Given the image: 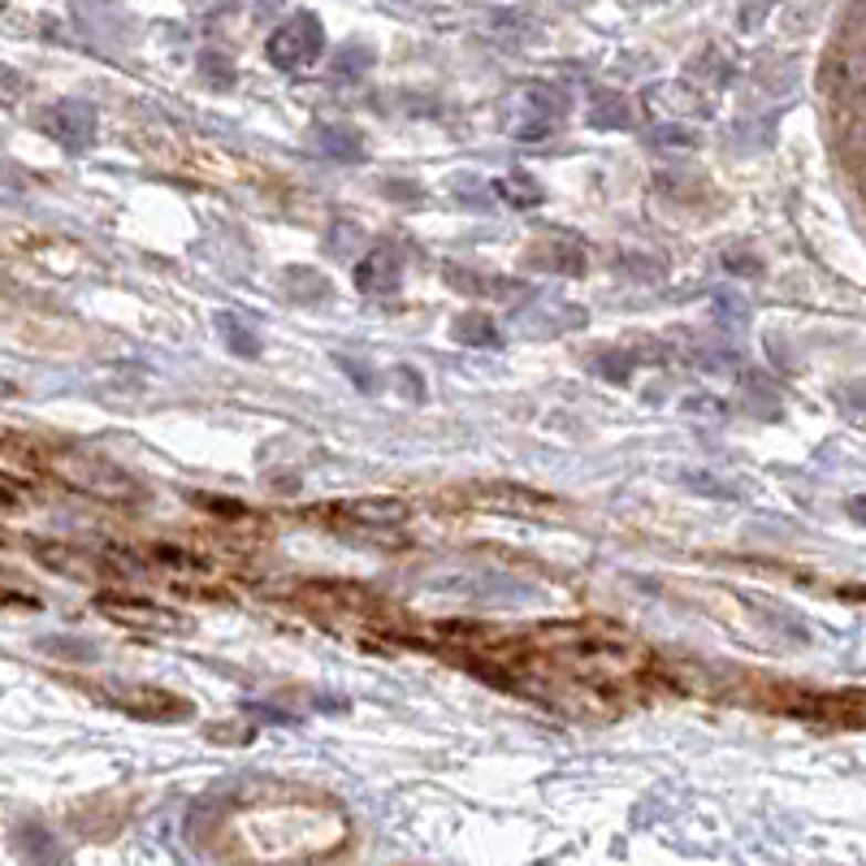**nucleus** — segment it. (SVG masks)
<instances>
[{
  "label": "nucleus",
  "instance_id": "f257e3e1",
  "mask_svg": "<svg viewBox=\"0 0 866 866\" xmlns=\"http://www.w3.org/2000/svg\"><path fill=\"white\" fill-rule=\"evenodd\" d=\"M49 468L65 481V486H74V490H83V494H96V499H108V503H135V499H144L139 481L101 456L61 451V456L49 459Z\"/></svg>",
  "mask_w": 866,
  "mask_h": 866
},
{
  "label": "nucleus",
  "instance_id": "f03ea898",
  "mask_svg": "<svg viewBox=\"0 0 866 866\" xmlns=\"http://www.w3.org/2000/svg\"><path fill=\"white\" fill-rule=\"evenodd\" d=\"M429 589L442 598H463V603H481V607H524L538 598L533 585L503 576V572H438L429 576Z\"/></svg>",
  "mask_w": 866,
  "mask_h": 866
},
{
  "label": "nucleus",
  "instance_id": "7ed1b4c3",
  "mask_svg": "<svg viewBox=\"0 0 866 866\" xmlns=\"http://www.w3.org/2000/svg\"><path fill=\"white\" fill-rule=\"evenodd\" d=\"M321 49H325V27H321V18H316V13H291V18L269 35L264 56H269L278 70L300 74V70H307V65L321 56Z\"/></svg>",
  "mask_w": 866,
  "mask_h": 866
},
{
  "label": "nucleus",
  "instance_id": "20e7f679",
  "mask_svg": "<svg viewBox=\"0 0 866 866\" xmlns=\"http://www.w3.org/2000/svg\"><path fill=\"white\" fill-rule=\"evenodd\" d=\"M40 131L49 135L56 148H65V153H87L96 144L101 113H96V104L87 101H52L40 113Z\"/></svg>",
  "mask_w": 866,
  "mask_h": 866
},
{
  "label": "nucleus",
  "instance_id": "39448f33",
  "mask_svg": "<svg viewBox=\"0 0 866 866\" xmlns=\"http://www.w3.org/2000/svg\"><path fill=\"white\" fill-rule=\"evenodd\" d=\"M104 698L117 707V711L135 714V719H148V723H178V719H191V702L169 693V689H153V685H108Z\"/></svg>",
  "mask_w": 866,
  "mask_h": 866
},
{
  "label": "nucleus",
  "instance_id": "423d86ee",
  "mask_svg": "<svg viewBox=\"0 0 866 866\" xmlns=\"http://www.w3.org/2000/svg\"><path fill=\"white\" fill-rule=\"evenodd\" d=\"M96 612H104L122 628H139V633H187V619L178 612L156 607L148 598H135V594H101Z\"/></svg>",
  "mask_w": 866,
  "mask_h": 866
},
{
  "label": "nucleus",
  "instance_id": "0eeeda50",
  "mask_svg": "<svg viewBox=\"0 0 866 866\" xmlns=\"http://www.w3.org/2000/svg\"><path fill=\"white\" fill-rule=\"evenodd\" d=\"M515 104H520V113H524V126H515V139H520V144L546 139V135L555 131V122L567 117V101H563L551 83H529V87L515 96Z\"/></svg>",
  "mask_w": 866,
  "mask_h": 866
},
{
  "label": "nucleus",
  "instance_id": "6e6552de",
  "mask_svg": "<svg viewBox=\"0 0 866 866\" xmlns=\"http://www.w3.org/2000/svg\"><path fill=\"white\" fill-rule=\"evenodd\" d=\"M515 334L520 338H563V334H576L589 325V312L581 304H533L520 307L511 316Z\"/></svg>",
  "mask_w": 866,
  "mask_h": 866
},
{
  "label": "nucleus",
  "instance_id": "1a4fd4ad",
  "mask_svg": "<svg viewBox=\"0 0 866 866\" xmlns=\"http://www.w3.org/2000/svg\"><path fill=\"white\" fill-rule=\"evenodd\" d=\"M641 104L650 108V113H659L667 122H685V117H711V101L693 87V83H680V79H671V83H650L646 92H641Z\"/></svg>",
  "mask_w": 866,
  "mask_h": 866
},
{
  "label": "nucleus",
  "instance_id": "9d476101",
  "mask_svg": "<svg viewBox=\"0 0 866 866\" xmlns=\"http://www.w3.org/2000/svg\"><path fill=\"white\" fill-rule=\"evenodd\" d=\"M404 282V264L390 248H377L356 264V286L364 295H395Z\"/></svg>",
  "mask_w": 866,
  "mask_h": 866
},
{
  "label": "nucleus",
  "instance_id": "9b49d317",
  "mask_svg": "<svg viewBox=\"0 0 866 866\" xmlns=\"http://www.w3.org/2000/svg\"><path fill=\"white\" fill-rule=\"evenodd\" d=\"M334 515L356 520V524H373V529H390L408 520V503L404 499H352V503H334Z\"/></svg>",
  "mask_w": 866,
  "mask_h": 866
},
{
  "label": "nucleus",
  "instance_id": "f8f14e48",
  "mask_svg": "<svg viewBox=\"0 0 866 866\" xmlns=\"http://www.w3.org/2000/svg\"><path fill=\"white\" fill-rule=\"evenodd\" d=\"M212 325H217V338L234 352V356H243V359H255L260 356V330H255L248 316H239L234 307H221L217 316H212Z\"/></svg>",
  "mask_w": 866,
  "mask_h": 866
},
{
  "label": "nucleus",
  "instance_id": "ddd939ff",
  "mask_svg": "<svg viewBox=\"0 0 866 866\" xmlns=\"http://www.w3.org/2000/svg\"><path fill=\"white\" fill-rule=\"evenodd\" d=\"M533 264L555 269L563 278H581L585 273V243L576 234H555V239L542 243V252L533 255Z\"/></svg>",
  "mask_w": 866,
  "mask_h": 866
},
{
  "label": "nucleus",
  "instance_id": "4468645a",
  "mask_svg": "<svg viewBox=\"0 0 866 866\" xmlns=\"http://www.w3.org/2000/svg\"><path fill=\"white\" fill-rule=\"evenodd\" d=\"M312 148L321 156H330V160H364L368 148H364V135L352 131V126H316L312 131Z\"/></svg>",
  "mask_w": 866,
  "mask_h": 866
},
{
  "label": "nucleus",
  "instance_id": "2eb2a0df",
  "mask_svg": "<svg viewBox=\"0 0 866 866\" xmlns=\"http://www.w3.org/2000/svg\"><path fill=\"white\" fill-rule=\"evenodd\" d=\"M451 334H456V343L477 347V352H494V347H503V334H499L494 316H486V312H463V316H456Z\"/></svg>",
  "mask_w": 866,
  "mask_h": 866
},
{
  "label": "nucleus",
  "instance_id": "dca6fc26",
  "mask_svg": "<svg viewBox=\"0 0 866 866\" xmlns=\"http://www.w3.org/2000/svg\"><path fill=\"white\" fill-rule=\"evenodd\" d=\"M447 282L463 291V295H481V300H511L520 286L508 282V278H490V273H472V269H447Z\"/></svg>",
  "mask_w": 866,
  "mask_h": 866
},
{
  "label": "nucleus",
  "instance_id": "f3484780",
  "mask_svg": "<svg viewBox=\"0 0 866 866\" xmlns=\"http://www.w3.org/2000/svg\"><path fill=\"white\" fill-rule=\"evenodd\" d=\"M499 200L508 208H538L546 200V191H542V182L538 178H529V174H520V169H511V174H499L494 178V187H490Z\"/></svg>",
  "mask_w": 866,
  "mask_h": 866
},
{
  "label": "nucleus",
  "instance_id": "a211bd4d",
  "mask_svg": "<svg viewBox=\"0 0 866 866\" xmlns=\"http://www.w3.org/2000/svg\"><path fill=\"white\" fill-rule=\"evenodd\" d=\"M373 65H377V49H373L368 40H347L343 49L334 52L330 74H334V79H343V83H356V79H364Z\"/></svg>",
  "mask_w": 866,
  "mask_h": 866
},
{
  "label": "nucleus",
  "instance_id": "6ab92c4d",
  "mask_svg": "<svg viewBox=\"0 0 866 866\" xmlns=\"http://www.w3.org/2000/svg\"><path fill=\"white\" fill-rule=\"evenodd\" d=\"M589 126L594 131H628L633 126V101L619 92H598L589 104Z\"/></svg>",
  "mask_w": 866,
  "mask_h": 866
},
{
  "label": "nucleus",
  "instance_id": "aec40b11",
  "mask_svg": "<svg viewBox=\"0 0 866 866\" xmlns=\"http://www.w3.org/2000/svg\"><path fill=\"white\" fill-rule=\"evenodd\" d=\"M18 854L31 858V863H61L65 858V849L52 841V832L40 827V823H22L18 827Z\"/></svg>",
  "mask_w": 866,
  "mask_h": 866
},
{
  "label": "nucleus",
  "instance_id": "412c9836",
  "mask_svg": "<svg viewBox=\"0 0 866 866\" xmlns=\"http://www.w3.org/2000/svg\"><path fill=\"white\" fill-rule=\"evenodd\" d=\"M282 291H286L291 300H300V304H316V300H325V295H330V282H325L316 269L295 264V269H286V273H282Z\"/></svg>",
  "mask_w": 866,
  "mask_h": 866
},
{
  "label": "nucleus",
  "instance_id": "4be33fe9",
  "mask_svg": "<svg viewBox=\"0 0 866 866\" xmlns=\"http://www.w3.org/2000/svg\"><path fill=\"white\" fill-rule=\"evenodd\" d=\"M40 655H49V659H61V662H96V646L92 641H83V637H44L40 641Z\"/></svg>",
  "mask_w": 866,
  "mask_h": 866
},
{
  "label": "nucleus",
  "instance_id": "5701e85b",
  "mask_svg": "<svg viewBox=\"0 0 866 866\" xmlns=\"http://www.w3.org/2000/svg\"><path fill=\"white\" fill-rule=\"evenodd\" d=\"M689 70H693L698 79H707L711 87H728V83L737 79V65H732V61H728L719 49H707L702 56H693V61H689Z\"/></svg>",
  "mask_w": 866,
  "mask_h": 866
},
{
  "label": "nucleus",
  "instance_id": "b1692460",
  "mask_svg": "<svg viewBox=\"0 0 866 866\" xmlns=\"http://www.w3.org/2000/svg\"><path fill=\"white\" fill-rule=\"evenodd\" d=\"M200 79H205L212 92H230L234 83H239V74H234V61L226 56V52H200Z\"/></svg>",
  "mask_w": 866,
  "mask_h": 866
},
{
  "label": "nucleus",
  "instance_id": "393cba45",
  "mask_svg": "<svg viewBox=\"0 0 866 866\" xmlns=\"http://www.w3.org/2000/svg\"><path fill=\"white\" fill-rule=\"evenodd\" d=\"M594 368H598V377H603V382L624 386V382L633 377V368H637V356H633L628 347H612V352H603V356L594 359Z\"/></svg>",
  "mask_w": 866,
  "mask_h": 866
},
{
  "label": "nucleus",
  "instance_id": "a878e982",
  "mask_svg": "<svg viewBox=\"0 0 866 866\" xmlns=\"http://www.w3.org/2000/svg\"><path fill=\"white\" fill-rule=\"evenodd\" d=\"M477 503H481V508H499V511H508V508L529 511V508H546L551 499H542V494H529V499H524V494H511V486H494V490H481Z\"/></svg>",
  "mask_w": 866,
  "mask_h": 866
},
{
  "label": "nucleus",
  "instance_id": "bb28decb",
  "mask_svg": "<svg viewBox=\"0 0 866 866\" xmlns=\"http://www.w3.org/2000/svg\"><path fill=\"white\" fill-rule=\"evenodd\" d=\"M650 144L655 148H671V153H693L698 148V135L689 126H680V122H662V126L650 131Z\"/></svg>",
  "mask_w": 866,
  "mask_h": 866
},
{
  "label": "nucleus",
  "instance_id": "cd10ccee",
  "mask_svg": "<svg viewBox=\"0 0 866 866\" xmlns=\"http://www.w3.org/2000/svg\"><path fill=\"white\" fill-rule=\"evenodd\" d=\"M680 481H685V486H689L693 494H707V499H737V494H741V490H737L732 481H723V477H711V472H685Z\"/></svg>",
  "mask_w": 866,
  "mask_h": 866
},
{
  "label": "nucleus",
  "instance_id": "c85d7f7f",
  "mask_svg": "<svg viewBox=\"0 0 866 866\" xmlns=\"http://www.w3.org/2000/svg\"><path fill=\"white\" fill-rule=\"evenodd\" d=\"M153 560H156V563H165V567H174V572H182V576L208 572V563H205V560H196L191 551H174V546H156Z\"/></svg>",
  "mask_w": 866,
  "mask_h": 866
},
{
  "label": "nucleus",
  "instance_id": "c756f323",
  "mask_svg": "<svg viewBox=\"0 0 866 866\" xmlns=\"http://www.w3.org/2000/svg\"><path fill=\"white\" fill-rule=\"evenodd\" d=\"M745 404L759 416H775L780 411V399H775V390L766 386L763 377H745Z\"/></svg>",
  "mask_w": 866,
  "mask_h": 866
},
{
  "label": "nucleus",
  "instance_id": "7c9ffc66",
  "mask_svg": "<svg viewBox=\"0 0 866 866\" xmlns=\"http://www.w3.org/2000/svg\"><path fill=\"white\" fill-rule=\"evenodd\" d=\"M714 316H719V325L741 330V325H745V300L732 295V291H719V295H714Z\"/></svg>",
  "mask_w": 866,
  "mask_h": 866
},
{
  "label": "nucleus",
  "instance_id": "2f4dec72",
  "mask_svg": "<svg viewBox=\"0 0 866 866\" xmlns=\"http://www.w3.org/2000/svg\"><path fill=\"white\" fill-rule=\"evenodd\" d=\"M359 239H364V230H359L356 221H334V230H330V252L352 255V248H359Z\"/></svg>",
  "mask_w": 866,
  "mask_h": 866
},
{
  "label": "nucleus",
  "instance_id": "473e14b6",
  "mask_svg": "<svg viewBox=\"0 0 866 866\" xmlns=\"http://www.w3.org/2000/svg\"><path fill=\"white\" fill-rule=\"evenodd\" d=\"M334 364H338V368H343V373H347V377L356 382V386H359V390H364V395H373V390H377V377H373V368H368L364 359L334 356Z\"/></svg>",
  "mask_w": 866,
  "mask_h": 866
},
{
  "label": "nucleus",
  "instance_id": "72a5a7b5",
  "mask_svg": "<svg viewBox=\"0 0 866 866\" xmlns=\"http://www.w3.org/2000/svg\"><path fill=\"white\" fill-rule=\"evenodd\" d=\"M689 359H693L698 368H707V373H732V368H737L732 352H719V347H702V352H693Z\"/></svg>",
  "mask_w": 866,
  "mask_h": 866
},
{
  "label": "nucleus",
  "instance_id": "f704fd0d",
  "mask_svg": "<svg viewBox=\"0 0 866 866\" xmlns=\"http://www.w3.org/2000/svg\"><path fill=\"white\" fill-rule=\"evenodd\" d=\"M680 411H685V416H698V420H723V411L728 408H723L719 399H711V395H693V399L680 404Z\"/></svg>",
  "mask_w": 866,
  "mask_h": 866
},
{
  "label": "nucleus",
  "instance_id": "c9c22d12",
  "mask_svg": "<svg viewBox=\"0 0 866 866\" xmlns=\"http://www.w3.org/2000/svg\"><path fill=\"white\" fill-rule=\"evenodd\" d=\"M27 96V79L13 65H0V104H18Z\"/></svg>",
  "mask_w": 866,
  "mask_h": 866
},
{
  "label": "nucleus",
  "instance_id": "e433bc0d",
  "mask_svg": "<svg viewBox=\"0 0 866 866\" xmlns=\"http://www.w3.org/2000/svg\"><path fill=\"white\" fill-rule=\"evenodd\" d=\"M395 386H399V395H408V399H425V382H420V373L416 368H408V364H399L395 373Z\"/></svg>",
  "mask_w": 866,
  "mask_h": 866
},
{
  "label": "nucleus",
  "instance_id": "4c0bfd02",
  "mask_svg": "<svg viewBox=\"0 0 866 866\" xmlns=\"http://www.w3.org/2000/svg\"><path fill=\"white\" fill-rule=\"evenodd\" d=\"M849 83L866 87V13L863 22H858V49H854V61H849Z\"/></svg>",
  "mask_w": 866,
  "mask_h": 866
},
{
  "label": "nucleus",
  "instance_id": "58836bf2",
  "mask_svg": "<svg viewBox=\"0 0 866 866\" xmlns=\"http://www.w3.org/2000/svg\"><path fill=\"white\" fill-rule=\"evenodd\" d=\"M27 196V178L18 169H0V200H18Z\"/></svg>",
  "mask_w": 866,
  "mask_h": 866
},
{
  "label": "nucleus",
  "instance_id": "ea45409f",
  "mask_svg": "<svg viewBox=\"0 0 866 866\" xmlns=\"http://www.w3.org/2000/svg\"><path fill=\"white\" fill-rule=\"evenodd\" d=\"M771 4H775V0H745V9H741V27H745V31H754V27L763 22V13L771 9Z\"/></svg>",
  "mask_w": 866,
  "mask_h": 866
},
{
  "label": "nucleus",
  "instance_id": "a19ab883",
  "mask_svg": "<svg viewBox=\"0 0 866 866\" xmlns=\"http://www.w3.org/2000/svg\"><path fill=\"white\" fill-rule=\"evenodd\" d=\"M841 404H845V408L854 411L849 420H858V425H866V399H863V395H841Z\"/></svg>",
  "mask_w": 866,
  "mask_h": 866
},
{
  "label": "nucleus",
  "instance_id": "79ce46f5",
  "mask_svg": "<svg viewBox=\"0 0 866 866\" xmlns=\"http://www.w3.org/2000/svg\"><path fill=\"white\" fill-rule=\"evenodd\" d=\"M723 264H728V269H750V273H759V260H750V255H741V252H723Z\"/></svg>",
  "mask_w": 866,
  "mask_h": 866
},
{
  "label": "nucleus",
  "instance_id": "37998d69",
  "mask_svg": "<svg viewBox=\"0 0 866 866\" xmlns=\"http://www.w3.org/2000/svg\"><path fill=\"white\" fill-rule=\"evenodd\" d=\"M239 0H196V9H205V13H226V9H234Z\"/></svg>",
  "mask_w": 866,
  "mask_h": 866
},
{
  "label": "nucleus",
  "instance_id": "c03bdc74",
  "mask_svg": "<svg viewBox=\"0 0 866 866\" xmlns=\"http://www.w3.org/2000/svg\"><path fill=\"white\" fill-rule=\"evenodd\" d=\"M386 196H404V200H411L416 187H411V182H386Z\"/></svg>",
  "mask_w": 866,
  "mask_h": 866
},
{
  "label": "nucleus",
  "instance_id": "a18cd8bd",
  "mask_svg": "<svg viewBox=\"0 0 866 866\" xmlns=\"http://www.w3.org/2000/svg\"><path fill=\"white\" fill-rule=\"evenodd\" d=\"M849 515H854L858 524H866V494H858V499H849Z\"/></svg>",
  "mask_w": 866,
  "mask_h": 866
},
{
  "label": "nucleus",
  "instance_id": "49530a36",
  "mask_svg": "<svg viewBox=\"0 0 866 866\" xmlns=\"http://www.w3.org/2000/svg\"><path fill=\"white\" fill-rule=\"evenodd\" d=\"M200 503H205V508H212V511H234V515L243 511L239 503H226V499H200Z\"/></svg>",
  "mask_w": 866,
  "mask_h": 866
},
{
  "label": "nucleus",
  "instance_id": "de8ad7c7",
  "mask_svg": "<svg viewBox=\"0 0 866 866\" xmlns=\"http://www.w3.org/2000/svg\"><path fill=\"white\" fill-rule=\"evenodd\" d=\"M0 503H13V486H9V477H0Z\"/></svg>",
  "mask_w": 866,
  "mask_h": 866
},
{
  "label": "nucleus",
  "instance_id": "09e8293b",
  "mask_svg": "<svg viewBox=\"0 0 866 866\" xmlns=\"http://www.w3.org/2000/svg\"><path fill=\"white\" fill-rule=\"evenodd\" d=\"M854 139H858V144H863V148H866V117H863V122H858V126H854Z\"/></svg>",
  "mask_w": 866,
  "mask_h": 866
},
{
  "label": "nucleus",
  "instance_id": "8fccbe9b",
  "mask_svg": "<svg viewBox=\"0 0 866 866\" xmlns=\"http://www.w3.org/2000/svg\"><path fill=\"white\" fill-rule=\"evenodd\" d=\"M395 4H434V0H395Z\"/></svg>",
  "mask_w": 866,
  "mask_h": 866
},
{
  "label": "nucleus",
  "instance_id": "3c124183",
  "mask_svg": "<svg viewBox=\"0 0 866 866\" xmlns=\"http://www.w3.org/2000/svg\"><path fill=\"white\" fill-rule=\"evenodd\" d=\"M0 4H4V0H0Z\"/></svg>",
  "mask_w": 866,
  "mask_h": 866
}]
</instances>
